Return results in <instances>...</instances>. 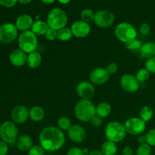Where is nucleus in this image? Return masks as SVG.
<instances>
[{
  "label": "nucleus",
  "instance_id": "obj_1",
  "mask_svg": "<svg viewBox=\"0 0 155 155\" xmlns=\"http://www.w3.org/2000/svg\"><path fill=\"white\" fill-rule=\"evenodd\" d=\"M39 144L48 151L61 149L65 143V136L58 127H48L41 131L39 136Z\"/></svg>",
  "mask_w": 155,
  "mask_h": 155
},
{
  "label": "nucleus",
  "instance_id": "obj_2",
  "mask_svg": "<svg viewBox=\"0 0 155 155\" xmlns=\"http://www.w3.org/2000/svg\"><path fill=\"white\" fill-rule=\"evenodd\" d=\"M95 104L91 100L81 99L77 103L74 107V114L79 120L82 122H89L95 115Z\"/></svg>",
  "mask_w": 155,
  "mask_h": 155
},
{
  "label": "nucleus",
  "instance_id": "obj_3",
  "mask_svg": "<svg viewBox=\"0 0 155 155\" xmlns=\"http://www.w3.org/2000/svg\"><path fill=\"white\" fill-rule=\"evenodd\" d=\"M68 21L66 12L60 8H54L48 14L46 22L48 27L58 30L66 27Z\"/></svg>",
  "mask_w": 155,
  "mask_h": 155
},
{
  "label": "nucleus",
  "instance_id": "obj_4",
  "mask_svg": "<svg viewBox=\"0 0 155 155\" xmlns=\"http://www.w3.org/2000/svg\"><path fill=\"white\" fill-rule=\"evenodd\" d=\"M127 133L124 125L117 121L109 123L104 129V134L107 140L114 143L124 140Z\"/></svg>",
  "mask_w": 155,
  "mask_h": 155
},
{
  "label": "nucleus",
  "instance_id": "obj_5",
  "mask_svg": "<svg viewBox=\"0 0 155 155\" xmlns=\"http://www.w3.org/2000/svg\"><path fill=\"white\" fill-rule=\"evenodd\" d=\"M18 47L27 54L36 51L37 48V37L31 30L24 31L18 36Z\"/></svg>",
  "mask_w": 155,
  "mask_h": 155
},
{
  "label": "nucleus",
  "instance_id": "obj_6",
  "mask_svg": "<svg viewBox=\"0 0 155 155\" xmlns=\"http://www.w3.org/2000/svg\"><path fill=\"white\" fill-rule=\"evenodd\" d=\"M18 129L13 121H5L0 127V138L8 145H15L18 139Z\"/></svg>",
  "mask_w": 155,
  "mask_h": 155
},
{
  "label": "nucleus",
  "instance_id": "obj_7",
  "mask_svg": "<svg viewBox=\"0 0 155 155\" xmlns=\"http://www.w3.org/2000/svg\"><path fill=\"white\" fill-rule=\"evenodd\" d=\"M114 34L120 42L126 43L131 39H136L137 36V31L133 24L130 23L122 22L117 25L114 30Z\"/></svg>",
  "mask_w": 155,
  "mask_h": 155
},
{
  "label": "nucleus",
  "instance_id": "obj_8",
  "mask_svg": "<svg viewBox=\"0 0 155 155\" xmlns=\"http://www.w3.org/2000/svg\"><path fill=\"white\" fill-rule=\"evenodd\" d=\"M18 30L15 24L5 23L0 26V42L4 44L12 43L18 37Z\"/></svg>",
  "mask_w": 155,
  "mask_h": 155
},
{
  "label": "nucleus",
  "instance_id": "obj_9",
  "mask_svg": "<svg viewBox=\"0 0 155 155\" xmlns=\"http://www.w3.org/2000/svg\"><path fill=\"white\" fill-rule=\"evenodd\" d=\"M124 127L128 134L137 136L144 133L146 128V124L140 117H131L126 121Z\"/></svg>",
  "mask_w": 155,
  "mask_h": 155
},
{
  "label": "nucleus",
  "instance_id": "obj_10",
  "mask_svg": "<svg viewBox=\"0 0 155 155\" xmlns=\"http://www.w3.org/2000/svg\"><path fill=\"white\" fill-rule=\"evenodd\" d=\"M115 21V16L110 11L100 10L95 15L94 23L101 28H107L113 25Z\"/></svg>",
  "mask_w": 155,
  "mask_h": 155
},
{
  "label": "nucleus",
  "instance_id": "obj_11",
  "mask_svg": "<svg viewBox=\"0 0 155 155\" xmlns=\"http://www.w3.org/2000/svg\"><path fill=\"white\" fill-rule=\"evenodd\" d=\"M120 86L125 92L133 93L139 90L140 83L133 74H124L120 79Z\"/></svg>",
  "mask_w": 155,
  "mask_h": 155
},
{
  "label": "nucleus",
  "instance_id": "obj_12",
  "mask_svg": "<svg viewBox=\"0 0 155 155\" xmlns=\"http://www.w3.org/2000/svg\"><path fill=\"white\" fill-rule=\"evenodd\" d=\"M77 93L81 99L90 100L95 95V88L91 82L82 81L77 85Z\"/></svg>",
  "mask_w": 155,
  "mask_h": 155
},
{
  "label": "nucleus",
  "instance_id": "obj_13",
  "mask_svg": "<svg viewBox=\"0 0 155 155\" xmlns=\"http://www.w3.org/2000/svg\"><path fill=\"white\" fill-rule=\"evenodd\" d=\"M109 77H110V74H108L107 70L102 68H95L91 72L89 75L91 83L92 84L98 85V86L107 83L109 80Z\"/></svg>",
  "mask_w": 155,
  "mask_h": 155
},
{
  "label": "nucleus",
  "instance_id": "obj_14",
  "mask_svg": "<svg viewBox=\"0 0 155 155\" xmlns=\"http://www.w3.org/2000/svg\"><path fill=\"white\" fill-rule=\"evenodd\" d=\"M11 118L15 124H22L27 122L29 118V110L25 106L18 105L12 109Z\"/></svg>",
  "mask_w": 155,
  "mask_h": 155
},
{
  "label": "nucleus",
  "instance_id": "obj_15",
  "mask_svg": "<svg viewBox=\"0 0 155 155\" xmlns=\"http://www.w3.org/2000/svg\"><path fill=\"white\" fill-rule=\"evenodd\" d=\"M73 36L77 38H84L91 32V27L88 23L83 21H77L71 26Z\"/></svg>",
  "mask_w": 155,
  "mask_h": 155
},
{
  "label": "nucleus",
  "instance_id": "obj_16",
  "mask_svg": "<svg viewBox=\"0 0 155 155\" xmlns=\"http://www.w3.org/2000/svg\"><path fill=\"white\" fill-rule=\"evenodd\" d=\"M68 137L71 141L77 143L82 142L86 139V130L83 127L77 124H74L71 127V128L68 130Z\"/></svg>",
  "mask_w": 155,
  "mask_h": 155
},
{
  "label": "nucleus",
  "instance_id": "obj_17",
  "mask_svg": "<svg viewBox=\"0 0 155 155\" xmlns=\"http://www.w3.org/2000/svg\"><path fill=\"white\" fill-rule=\"evenodd\" d=\"M9 61L15 67H22L27 64V54L22 50L15 49L9 54Z\"/></svg>",
  "mask_w": 155,
  "mask_h": 155
},
{
  "label": "nucleus",
  "instance_id": "obj_18",
  "mask_svg": "<svg viewBox=\"0 0 155 155\" xmlns=\"http://www.w3.org/2000/svg\"><path fill=\"white\" fill-rule=\"evenodd\" d=\"M33 20L30 15L24 14L18 17L15 21V26L18 30L21 32L30 30L33 24Z\"/></svg>",
  "mask_w": 155,
  "mask_h": 155
},
{
  "label": "nucleus",
  "instance_id": "obj_19",
  "mask_svg": "<svg viewBox=\"0 0 155 155\" xmlns=\"http://www.w3.org/2000/svg\"><path fill=\"white\" fill-rule=\"evenodd\" d=\"M16 146L21 151H28L33 147V139L30 136L23 135L18 138Z\"/></svg>",
  "mask_w": 155,
  "mask_h": 155
},
{
  "label": "nucleus",
  "instance_id": "obj_20",
  "mask_svg": "<svg viewBox=\"0 0 155 155\" xmlns=\"http://www.w3.org/2000/svg\"><path fill=\"white\" fill-rule=\"evenodd\" d=\"M42 63V55L39 52L35 51L27 54V64L29 68L36 69L39 68Z\"/></svg>",
  "mask_w": 155,
  "mask_h": 155
},
{
  "label": "nucleus",
  "instance_id": "obj_21",
  "mask_svg": "<svg viewBox=\"0 0 155 155\" xmlns=\"http://www.w3.org/2000/svg\"><path fill=\"white\" fill-rule=\"evenodd\" d=\"M49 28L48 24L45 21L42 20H36L33 22V26L31 27V31L34 33L36 36H42L45 35L48 29Z\"/></svg>",
  "mask_w": 155,
  "mask_h": 155
},
{
  "label": "nucleus",
  "instance_id": "obj_22",
  "mask_svg": "<svg viewBox=\"0 0 155 155\" xmlns=\"http://www.w3.org/2000/svg\"><path fill=\"white\" fill-rule=\"evenodd\" d=\"M139 53L144 58L149 59L155 57V42H148L143 44Z\"/></svg>",
  "mask_w": 155,
  "mask_h": 155
},
{
  "label": "nucleus",
  "instance_id": "obj_23",
  "mask_svg": "<svg viewBox=\"0 0 155 155\" xmlns=\"http://www.w3.org/2000/svg\"><path fill=\"white\" fill-rule=\"evenodd\" d=\"M45 117V110L40 106H33L29 110V117L34 122H40Z\"/></svg>",
  "mask_w": 155,
  "mask_h": 155
},
{
  "label": "nucleus",
  "instance_id": "obj_24",
  "mask_svg": "<svg viewBox=\"0 0 155 155\" xmlns=\"http://www.w3.org/2000/svg\"><path fill=\"white\" fill-rule=\"evenodd\" d=\"M111 112V106L107 102H101L95 108V114L101 118L107 117Z\"/></svg>",
  "mask_w": 155,
  "mask_h": 155
},
{
  "label": "nucleus",
  "instance_id": "obj_25",
  "mask_svg": "<svg viewBox=\"0 0 155 155\" xmlns=\"http://www.w3.org/2000/svg\"><path fill=\"white\" fill-rule=\"evenodd\" d=\"M101 151L104 155H115L117 152L116 143L107 140L101 145Z\"/></svg>",
  "mask_w": 155,
  "mask_h": 155
},
{
  "label": "nucleus",
  "instance_id": "obj_26",
  "mask_svg": "<svg viewBox=\"0 0 155 155\" xmlns=\"http://www.w3.org/2000/svg\"><path fill=\"white\" fill-rule=\"evenodd\" d=\"M142 45H143V44L141 42V40L137 39L136 38V39H131V40L128 41V42L125 43L126 48L134 53L140 52V50L141 48H142Z\"/></svg>",
  "mask_w": 155,
  "mask_h": 155
},
{
  "label": "nucleus",
  "instance_id": "obj_27",
  "mask_svg": "<svg viewBox=\"0 0 155 155\" xmlns=\"http://www.w3.org/2000/svg\"><path fill=\"white\" fill-rule=\"evenodd\" d=\"M72 36L73 33L71 28H68V27H65L64 28L58 30L57 39H59L60 41L66 42V41L70 40L72 38Z\"/></svg>",
  "mask_w": 155,
  "mask_h": 155
},
{
  "label": "nucleus",
  "instance_id": "obj_28",
  "mask_svg": "<svg viewBox=\"0 0 155 155\" xmlns=\"http://www.w3.org/2000/svg\"><path fill=\"white\" fill-rule=\"evenodd\" d=\"M139 114H140L141 119L146 123L152 119L154 111H153L152 108L151 107H149V106H145V107H143L141 109Z\"/></svg>",
  "mask_w": 155,
  "mask_h": 155
},
{
  "label": "nucleus",
  "instance_id": "obj_29",
  "mask_svg": "<svg viewBox=\"0 0 155 155\" xmlns=\"http://www.w3.org/2000/svg\"><path fill=\"white\" fill-rule=\"evenodd\" d=\"M95 15V13L92 9L85 8L82 10V12H80V18H81V21L89 24V22L94 21Z\"/></svg>",
  "mask_w": 155,
  "mask_h": 155
},
{
  "label": "nucleus",
  "instance_id": "obj_30",
  "mask_svg": "<svg viewBox=\"0 0 155 155\" xmlns=\"http://www.w3.org/2000/svg\"><path fill=\"white\" fill-rule=\"evenodd\" d=\"M72 126L71 120L67 117H61L58 120V127L61 130L68 131Z\"/></svg>",
  "mask_w": 155,
  "mask_h": 155
},
{
  "label": "nucleus",
  "instance_id": "obj_31",
  "mask_svg": "<svg viewBox=\"0 0 155 155\" xmlns=\"http://www.w3.org/2000/svg\"><path fill=\"white\" fill-rule=\"evenodd\" d=\"M150 74L151 73L146 68H142V69H140L138 71L136 75V77L138 80V81L139 82V83H143L149 79Z\"/></svg>",
  "mask_w": 155,
  "mask_h": 155
},
{
  "label": "nucleus",
  "instance_id": "obj_32",
  "mask_svg": "<svg viewBox=\"0 0 155 155\" xmlns=\"http://www.w3.org/2000/svg\"><path fill=\"white\" fill-rule=\"evenodd\" d=\"M151 147L148 144H142L136 150V155H151Z\"/></svg>",
  "mask_w": 155,
  "mask_h": 155
},
{
  "label": "nucleus",
  "instance_id": "obj_33",
  "mask_svg": "<svg viewBox=\"0 0 155 155\" xmlns=\"http://www.w3.org/2000/svg\"><path fill=\"white\" fill-rule=\"evenodd\" d=\"M146 136V141L147 144L150 145V146H155V129H151L145 135Z\"/></svg>",
  "mask_w": 155,
  "mask_h": 155
},
{
  "label": "nucleus",
  "instance_id": "obj_34",
  "mask_svg": "<svg viewBox=\"0 0 155 155\" xmlns=\"http://www.w3.org/2000/svg\"><path fill=\"white\" fill-rule=\"evenodd\" d=\"M28 155H45V149L41 145H35L29 150Z\"/></svg>",
  "mask_w": 155,
  "mask_h": 155
},
{
  "label": "nucleus",
  "instance_id": "obj_35",
  "mask_svg": "<svg viewBox=\"0 0 155 155\" xmlns=\"http://www.w3.org/2000/svg\"><path fill=\"white\" fill-rule=\"evenodd\" d=\"M45 38L46 39L49 41H53L55 39H57V36H58V30H55V29H53L49 27L47 30V32L45 33Z\"/></svg>",
  "mask_w": 155,
  "mask_h": 155
},
{
  "label": "nucleus",
  "instance_id": "obj_36",
  "mask_svg": "<svg viewBox=\"0 0 155 155\" xmlns=\"http://www.w3.org/2000/svg\"><path fill=\"white\" fill-rule=\"evenodd\" d=\"M145 68L150 73L155 74V57L148 59L145 62Z\"/></svg>",
  "mask_w": 155,
  "mask_h": 155
},
{
  "label": "nucleus",
  "instance_id": "obj_37",
  "mask_svg": "<svg viewBox=\"0 0 155 155\" xmlns=\"http://www.w3.org/2000/svg\"><path fill=\"white\" fill-rule=\"evenodd\" d=\"M105 69L107 70V71L108 72V74H110V75H111V74H114L117 72L118 65L116 63H114V62H112V63L108 64L107 65Z\"/></svg>",
  "mask_w": 155,
  "mask_h": 155
},
{
  "label": "nucleus",
  "instance_id": "obj_38",
  "mask_svg": "<svg viewBox=\"0 0 155 155\" xmlns=\"http://www.w3.org/2000/svg\"><path fill=\"white\" fill-rule=\"evenodd\" d=\"M18 2V0H0V5L5 8H10L14 7Z\"/></svg>",
  "mask_w": 155,
  "mask_h": 155
},
{
  "label": "nucleus",
  "instance_id": "obj_39",
  "mask_svg": "<svg viewBox=\"0 0 155 155\" xmlns=\"http://www.w3.org/2000/svg\"><path fill=\"white\" fill-rule=\"evenodd\" d=\"M91 124L92 126L95 127H99L102 124V118H101L100 117H98V115L95 114L93 117L90 120Z\"/></svg>",
  "mask_w": 155,
  "mask_h": 155
},
{
  "label": "nucleus",
  "instance_id": "obj_40",
  "mask_svg": "<svg viewBox=\"0 0 155 155\" xmlns=\"http://www.w3.org/2000/svg\"><path fill=\"white\" fill-rule=\"evenodd\" d=\"M8 152V145L4 141L0 140V155H7Z\"/></svg>",
  "mask_w": 155,
  "mask_h": 155
},
{
  "label": "nucleus",
  "instance_id": "obj_41",
  "mask_svg": "<svg viewBox=\"0 0 155 155\" xmlns=\"http://www.w3.org/2000/svg\"><path fill=\"white\" fill-rule=\"evenodd\" d=\"M139 30H140V33H142V35H147L150 33L151 31V27H150L149 24H142V25L139 27Z\"/></svg>",
  "mask_w": 155,
  "mask_h": 155
},
{
  "label": "nucleus",
  "instance_id": "obj_42",
  "mask_svg": "<svg viewBox=\"0 0 155 155\" xmlns=\"http://www.w3.org/2000/svg\"><path fill=\"white\" fill-rule=\"evenodd\" d=\"M67 155H84L83 152V149L80 148H72L68 151Z\"/></svg>",
  "mask_w": 155,
  "mask_h": 155
},
{
  "label": "nucleus",
  "instance_id": "obj_43",
  "mask_svg": "<svg viewBox=\"0 0 155 155\" xmlns=\"http://www.w3.org/2000/svg\"><path fill=\"white\" fill-rule=\"evenodd\" d=\"M133 148L130 146H126L123 149V155H133Z\"/></svg>",
  "mask_w": 155,
  "mask_h": 155
},
{
  "label": "nucleus",
  "instance_id": "obj_44",
  "mask_svg": "<svg viewBox=\"0 0 155 155\" xmlns=\"http://www.w3.org/2000/svg\"><path fill=\"white\" fill-rule=\"evenodd\" d=\"M138 142L140 143V145H142V144L147 143L146 136H140L139 137V139H138Z\"/></svg>",
  "mask_w": 155,
  "mask_h": 155
},
{
  "label": "nucleus",
  "instance_id": "obj_45",
  "mask_svg": "<svg viewBox=\"0 0 155 155\" xmlns=\"http://www.w3.org/2000/svg\"><path fill=\"white\" fill-rule=\"evenodd\" d=\"M88 155H104L102 154L101 151H98V150H93V151H90L88 154Z\"/></svg>",
  "mask_w": 155,
  "mask_h": 155
},
{
  "label": "nucleus",
  "instance_id": "obj_46",
  "mask_svg": "<svg viewBox=\"0 0 155 155\" xmlns=\"http://www.w3.org/2000/svg\"><path fill=\"white\" fill-rule=\"evenodd\" d=\"M33 0H18V2H19L20 4L22 5H27L30 4Z\"/></svg>",
  "mask_w": 155,
  "mask_h": 155
},
{
  "label": "nucleus",
  "instance_id": "obj_47",
  "mask_svg": "<svg viewBox=\"0 0 155 155\" xmlns=\"http://www.w3.org/2000/svg\"><path fill=\"white\" fill-rule=\"evenodd\" d=\"M57 1L59 3H61V4L66 5V4H68V3L71 2V0H57Z\"/></svg>",
  "mask_w": 155,
  "mask_h": 155
},
{
  "label": "nucleus",
  "instance_id": "obj_48",
  "mask_svg": "<svg viewBox=\"0 0 155 155\" xmlns=\"http://www.w3.org/2000/svg\"><path fill=\"white\" fill-rule=\"evenodd\" d=\"M42 2L45 3V4H51V3H53L54 2H55L56 0H40Z\"/></svg>",
  "mask_w": 155,
  "mask_h": 155
},
{
  "label": "nucleus",
  "instance_id": "obj_49",
  "mask_svg": "<svg viewBox=\"0 0 155 155\" xmlns=\"http://www.w3.org/2000/svg\"><path fill=\"white\" fill-rule=\"evenodd\" d=\"M83 154H84V155H88V154H89V152H90V151H89V150L87 149V148H83Z\"/></svg>",
  "mask_w": 155,
  "mask_h": 155
},
{
  "label": "nucleus",
  "instance_id": "obj_50",
  "mask_svg": "<svg viewBox=\"0 0 155 155\" xmlns=\"http://www.w3.org/2000/svg\"><path fill=\"white\" fill-rule=\"evenodd\" d=\"M0 127H1V124H0Z\"/></svg>",
  "mask_w": 155,
  "mask_h": 155
}]
</instances>
